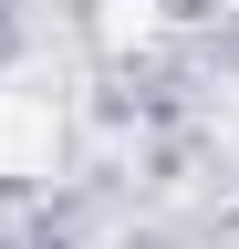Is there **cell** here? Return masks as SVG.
Instances as JSON below:
<instances>
[{"label": "cell", "instance_id": "cell-1", "mask_svg": "<svg viewBox=\"0 0 239 249\" xmlns=\"http://www.w3.org/2000/svg\"><path fill=\"white\" fill-rule=\"evenodd\" d=\"M42 145H52V114H42V104H0V177L32 166Z\"/></svg>", "mask_w": 239, "mask_h": 249}]
</instances>
